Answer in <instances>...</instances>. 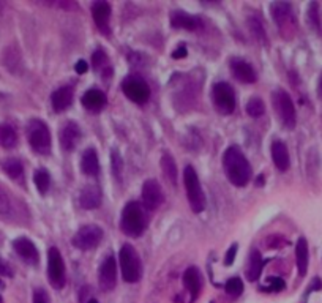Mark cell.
<instances>
[{
  "instance_id": "8992f818",
  "label": "cell",
  "mask_w": 322,
  "mask_h": 303,
  "mask_svg": "<svg viewBox=\"0 0 322 303\" xmlns=\"http://www.w3.org/2000/svg\"><path fill=\"white\" fill-rule=\"evenodd\" d=\"M27 139L32 150L38 155H48L51 152V131L45 122L30 120L27 125Z\"/></svg>"
},
{
  "instance_id": "60d3db41",
  "label": "cell",
  "mask_w": 322,
  "mask_h": 303,
  "mask_svg": "<svg viewBox=\"0 0 322 303\" xmlns=\"http://www.w3.org/2000/svg\"><path fill=\"white\" fill-rule=\"evenodd\" d=\"M0 275H4V276H13V270L10 269V266L4 261V259H0Z\"/></svg>"
},
{
  "instance_id": "4316f807",
  "label": "cell",
  "mask_w": 322,
  "mask_h": 303,
  "mask_svg": "<svg viewBox=\"0 0 322 303\" xmlns=\"http://www.w3.org/2000/svg\"><path fill=\"white\" fill-rule=\"evenodd\" d=\"M248 27H250V32L251 35L254 36L256 41L262 43V45H267V33H266V27H264V23L261 21L259 16H250L248 17Z\"/></svg>"
},
{
  "instance_id": "d6a6232c",
  "label": "cell",
  "mask_w": 322,
  "mask_h": 303,
  "mask_svg": "<svg viewBox=\"0 0 322 303\" xmlns=\"http://www.w3.org/2000/svg\"><path fill=\"white\" fill-rule=\"evenodd\" d=\"M33 182H35L40 194L45 196V194L48 193V190H49V185H51V177H49L48 172L45 169H38L35 172V176H33Z\"/></svg>"
},
{
  "instance_id": "b9f144b4",
  "label": "cell",
  "mask_w": 322,
  "mask_h": 303,
  "mask_svg": "<svg viewBox=\"0 0 322 303\" xmlns=\"http://www.w3.org/2000/svg\"><path fill=\"white\" fill-rule=\"evenodd\" d=\"M87 70H89V67H87V62H85V60H79L76 63V73L78 74H84Z\"/></svg>"
},
{
  "instance_id": "484cf974",
  "label": "cell",
  "mask_w": 322,
  "mask_h": 303,
  "mask_svg": "<svg viewBox=\"0 0 322 303\" xmlns=\"http://www.w3.org/2000/svg\"><path fill=\"white\" fill-rule=\"evenodd\" d=\"M262 256L257 250H253L248 257V267H247V278L248 281H256L261 276L262 272Z\"/></svg>"
},
{
  "instance_id": "cb8c5ba5",
  "label": "cell",
  "mask_w": 322,
  "mask_h": 303,
  "mask_svg": "<svg viewBox=\"0 0 322 303\" xmlns=\"http://www.w3.org/2000/svg\"><path fill=\"white\" fill-rule=\"evenodd\" d=\"M81 101H82V106L85 107V109H89L92 112H98V111H101L103 107L106 106V101L107 100H106V95L101 90L90 89V90H87V92L82 95Z\"/></svg>"
},
{
  "instance_id": "5bb4252c",
  "label": "cell",
  "mask_w": 322,
  "mask_h": 303,
  "mask_svg": "<svg viewBox=\"0 0 322 303\" xmlns=\"http://www.w3.org/2000/svg\"><path fill=\"white\" fill-rule=\"evenodd\" d=\"M229 68H231L232 76L237 81L243 82V84H253L257 79V74H256L254 68L243 59H231Z\"/></svg>"
},
{
  "instance_id": "f35d334b",
  "label": "cell",
  "mask_w": 322,
  "mask_h": 303,
  "mask_svg": "<svg viewBox=\"0 0 322 303\" xmlns=\"http://www.w3.org/2000/svg\"><path fill=\"white\" fill-rule=\"evenodd\" d=\"M237 243H234V245H231V248L228 250V253H226V257H224V264L226 266H232L234 264V259H235V254H237Z\"/></svg>"
},
{
  "instance_id": "ac0fdd59",
  "label": "cell",
  "mask_w": 322,
  "mask_h": 303,
  "mask_svg": "<svg viewBox=\"0 0 322 303\" xmlns=\"http://www.w3.org/2000/svg\"><path fill=\"white\" fill-rule=\"evenodd\" d=\"M101 204V190L97 185H85L79 194V205L85 210H93Z\"/></svg>"
},
{
  "instance_id": "7c38bea8",
  "label": "cell",
  "mask_w": 322,
  "mask_h": 303,
  "mask_svg": "<svg viewBox=\"0 0 322 303\" xmlns=\"http://www.w3.org/2000/svg\"><path fill=\"white\" fill-rule=\"evenodd\" d=\"M98 281L103 292H111L117 285V264L112 254H107L100 266Z\"/></svg>"
},
{
  "instance_id": "6da1fadb",
  "label": "cell",
  "mask_w": 322,
  "mask_h": 303,
  "mask_svg": "<svg viewBox=\"0 0 322 303\" xmlns=\"http://www.w3.org/2000/svg\"><path fill=\"white\" fill-rule=\"evenodd\" d=\"M223 169L228 180L235 186H245L251 179V166L237 145H231L223 155Z\"/></svg>"
},
{
  "instance_id": "e575fe53",
  "label": "cell",
  "mask_w": 322,
  "mask_h": 303,
  "mask_svg": "<svg viewBox=\"0 0 322 303\" xmlns=\"http://www.w3.org/2000/svg\"><path fill=\"white\" fill-rule=\"evenodd\" d=\"M226 292L232 297H239L242 295L243 292V283H242V279L239 276H234L231 279H228V283H226Z\"/></svg>"
},
{
  "instance_id": "5b68a950",
  "label": "cell",
  "mask_w": 322,
  "mask_h": 303,
  "mask_svg": "<svg viewBox=\"0 0 322 303\" xmlns=\"http://www.w3.org/2000/svg\"><path fill=\"white\" fill-rule=\"evenodd\" d=\"M183 182L186 190V198L190 202V207L195 213H201L205 209V194L202 191L199 177L193 166H186L183 171Z\"/></svg>"
},
{
  "instance_id": "74e56055",
  "label": "cell",
  "mask_w": 322,
  "mask_h": 303,
  "mask_svg": "<svg viewBox=\"0 0 322 303\" xmlns=\"http://www.w3.org/2000/svg\"><path fill=\"white\" fill-rule=\"evenodd\" d=\"M285 288H286V285H285V281L281 278H270L269 279V286L266 288V291H269V292H280Z\"/></svg>"
},
{
  "instance_id": "9a60e30c",
  "label": "cell",
  "mask_w": 322,
  "mask_h": 303,
  "mask_svg": "<svg viewBox=\"0 0 322 303\" xmlns=\"http://www.w3.org/2000/svg\"><path fill=\"white\" fill-rule=\"evenodd\" d=\"M59 138H60V145L63 150H67V152L73 150L81 139V129H79L78 123L67 122L59 131Z\"/></svg>"
},
{
  "instance_id": "7dc6e473",
  "label": "cell",
  "mask_w": 322,
  "mask_h": 303,
  "mask_svg": "<svg viewBox=\"0 0 322 303\" xmlns=\"http://www.w3.org/2000/svg\"><path fill=\"white\" fill-rule=\"evenodd\" d=\"M2 286H4V285H2V283H0V288H2Z\"/></svg>"
},
{
  "instance_id": "f546056e",
  "label": "cell",
  "mask_w": 322,
  "mask_h": 303,
  "mask_svg": "<svg viewBox=\"0 0 322 303\" xmlns=\"http://www.w3.org/2000/svg\"><path fill=\"white\" fill-rule=\"evenodd\" d=\"M92 62H93V68L97 71H101L104 78H107L112 73L109 67V60H107V55L103 49H97V52L92 55Z\"/></svg>"
},
{
  "instance_id": "30bf717a",
  "label": "cell",
  "mask_w": 322,
  "mask_h": 303,
  "mask_svg": "<svg viewBox=\"0 0 322 303\" xmlns=\"http://www.w3.org/2000/svg\"><path fill=\"white\" fill-rule=\"evenodd\" d=\"M103 240V229L95 224L82 226L73 237V245L82 251L93 250Z\"/></svg>"
},
{
  "instance_id": "7a4b0ae2",
  "label": "cell",
  "mask_w": 322,
  "mask_h": 303,
  "mask_svg": "<svg viewBox=\"0 0 322 303\" xmlns=\"http://www.w3.org/2000/svg\"><path fill=\"white\" fill-rule=\"evenodd\" d=\"M120 229L130 237H139L145 231V215L139 202L130 201L122 210Z\"/></svg>"
},
{
  "instance_id": "d6986e66",
  "label": "cell",
  "mask_w": 322,
  "mask_h": 303,
  "mask_svg": "<svg viewBox=\"0 0 322 303\" xmlns=\"http://www.w3.org/2000/svg\"><path fill=\"white\" fill-rule=\"evenodd\" d=\"M13 248L17 253L21 259H24L29 264H36L38 262V250L36 247L26 237H19L13 242Z\"/></svg>"
},
{
  "instance_id": "9c48e42d",
  "label": "cell",
  "mask_w": 322,
  "mask_h": 303,
  "mask_svg": "<svg viewBox=\"0 0 322 303\" xmlns=\"http://www.w3.org/2000/svg\"><path fill=\"white\" fill-rule=\"evenodd\" d=\"M48 278L52 288L55 289H62L65 286L67 281L65 262H63V257L55 247H52L48 253Z\"/></svg>"
},
{
  "instance_id": "d590c367",
  "label": "cell",
  "mask_w": 322,
  "mask_h": 303,
  "mask_svg": "<svg viewBox=\"0 0 322 303\" xmlns=\"http://www.w3.org/2000/svg\"><path fill=\"white\" fill-rule=\"evenodd\" d=\"M308 19H310V24L319 30L320 29V19H319V5L317 4H310V8H308Z\"/></svg>"
},
{
  "instance_id": "d4e9b609",
  "label": "cell",
  "mask_w": 322,
  "mask_h": 303,
  "mask_svg": "<svg viewBox=\"0 0 322 303\" xmlns=\"http://www.w3.org/2000/svg\"><path fill=\"white\" fill-rule=\"evenodd\" d=\"M81 171L84 176L89 177H95L100 172V161H98V155L93 148H87L81 157Z\"/></svg>"
},
{
  "instance_id": "f6af8a7d",
  "label": "cell",
  "mask_w": 322,
  "mask_h": 303,
  "mask_svg": "<svg viewBox=\"0 0 322 303\" xmlns=\"http://www.w3.org/2000/svg\"><path fill=\"white\" fill-rule=\"evenodd\" d=\"M89 303H98V301H97V300H93V298H92V300H90V301H89Z\"/></svg>"
},
{
  "instance_id": "7bdbcfd3",
  "label": "cell",
  "mask_w": 322,
  "mask_h": 303,
  "mask_svg": "<svg viewBox=\"0 0 322 303\" xmlns=\"http://www.w3.org/2000/svg\"><path fill=\"white\" fill-rule=\"evenodd\" d=\"M173 57H174V59H182V57H186V48H185V46H179V48L173 52Z\"/></svg>"
},
{
  "instance_id": "ab89813d",
  "label": "cell",
  "mask_w": 322,
  "mask_h": 303,
  "mask_svg": "<svg viewBox=\"0 0 322 303\" xmlns=\"http://www.w3.org/2000/svg\"><path fill=\"white\" fill-rule=\"evenodd\" d=\"M33 303H49V295L43 289H36L33 292Z\"/></svg>"
},
{
  "instance_id": "2e32d148",
  "label": "cell",
  "mask_w": 322,
  "mask_h": 303,
  "mask_svg": "<svg viewBox=\"0 0 322 303\" xmlns=\"http://www.w3.org/2000/svg\"><path fill=\"white\" fill-rule=\"evenodd\" d=\"M92 16L98 27V30L104 35L109 33V17H111V5L107 2H95L92 5Z\"/></svg>"
},
{
  "instance_id": "44dd1931",
  "label": "cell",
  "mask_w": 322,
  "mask_h": 303,
  "mask_svg": "<svg viewBox=\"0 0 322 303\" xmlns=\"http://www.w3.org/2000/svg\"><path fill=\"white\" fill-rule=\"evenodd\" d=\"M171 26L174 29H183L193 32L201 27V19L185 11H173V14H171Z\"/></svg>"
},
{
  "instance_id": "1f68e13d",
  "label": "cell",
  "mask_w": 322,
  "mask_h": 303,
  "mask_svg": "<svg viewBox=\"0 0 322 303\" xmlns=\"http://www.w3.org/2000/svg\"><path fill=\"white\" fill-rule=\"evenodd\" d=\"M245 111H247V114L250 117H254V119L256 117H261L266 112V104H264V101L261 98L254 97V98H250L248 100V103L245 106Z\"/></svg>"
},
{
  "instance_id": "bcb514c9",
  "label": "cell",
  "mask_w": 322,
  "mask_h": 303,
  "mask_svg": "<svg viewBox=\"0 0 322 303\" xmlns=\"http://www.w3.org/2000/svg\"><path fill=\"white\" fill-rule=\"evenodd\" d=\"M0 303H4V298L2 297H0Z\"/></svg>"
},
{
  "instance_id": "4dcf8cb0",
  "label": "cell",
  "mask_w": 322,
  "mask_h": 303,
  "mask_svg": "<svg viewBox=\"0 0 322 303\" xmlns=\"http://www.w3.org/2000/svg\"><path fill=\"white\" fill-rule=\"evenodd\" d=\"M2 167L5 171V174L14 180L21 179L24 174V167H23V163H21L19 160L16 158H7L4 163H2Z\"/></svg>"
},
{
  "instance_id": "7402d4cb",
  "label": "cell",
  "mask_w": 322,
  "mask_h": 303,
  "mask_svg": "<svg viewBox=\"0 0 322 303\" xmlns=\"http://www.w3.org/2000/svg\"><path fill=\"white\" fill-rule=\"evenodd\" d=\"M183 285L190 292V303H193L201 294V273L196 267H190L185 270Z\"/></svg>"
},
{
  "instance_id": "83f0119b",
  "label": "cell",
  "mask_w": 322,
  "mask_h": 303,
  "mask_svg": "<svg viewBox=\"0 0 322 303\" xmlns=\"http://www.w3.org/2000/svg\"><path fill=\"white\" fill-rule=\"evenodd\" d=\"M160 164H161L164 177L169 180V183H173L176 186L177 185V166H176V160L166 152V154L161 157Z\"/></svg>"
},
{
  "instance_id": "8fae6325",
  "label": "cell",
  "mask_w": 322,
  "mask_h": 303,
  "mask_svg": "<svg viewBox=\"0 0 322 303\" xmlns=\"http://www.w3.org/2000/svg\"><path fill=\"white\" fill-rule=\"evenodd\" d=\"M122 90L126 95V98H130L133 103L138 104H144L150 97V89L147 82L139 76H128L122 82Z\"/></svg>"
},
{
  "instance_id": "3957f363",
  "label": "cell",
  "mask_w": 322,
  "mask_h": 303,
  "mask_svg": "<svg viewBox=\"0 0 322 303\" xmlns=\"http://www.w3.org/2000/svg\"><path fill=\"white\" fill-rule=\"evenodd\" d=\"M270 11L281 36L286 40L294 38L297 33V17L294 14L292 5L286 2H275L270 5Z\"/></svg>"
},
{
  "instance_id": "ffe728a7",
  "label": "cell",
  "mask_w": 322,
  "mask_h": 303,
  "mask_svg": "<svg viewBox=\"0 0 322 303\" xmlns=\"http://www.w3.org/2000/svg\"><path fill=\"white\" fill-rule=\"evenodd\" d=\"M73 95H74V90L71 85H63V87L57 89L51 97V104L54 107V111L62 112L68 109L73 103Z\"/></svg>"
},
{
  "instance_id": "603a6c76",
  "label": "cell",
  "mask_w": 322,
  "mask_h": 303,
  "mask_svg": "<svg viewBox=\"0 0 322 303\" xmlns=\"http://www.w3.org/2000/svg\"><path fill=\"white\" fill-rule=\"evenodd\" d=\"M295 262L297 270L300 276H305L308 272V262H310V251H308V242L305 237H300L295 245Z\"/></svg>"
},
{
  "instance_id": "ba28073f",
  "label": "cell",
  "mask_w": 322,
  "mask_h": 303,
  "mask_svg": "<svg viewBox=\"0 0 322 303\" xmlns=\"http://www.w3.org/2000/svg\"><path fill=\"white\" fill-rule=\"evenodd\" d=\"M212 100L215 107L224 116L235 109V92L228 82H217L212 89Z\"/></svg>"
},
{
  "instance_id": "4fadbf2b",
  "label": "cell",
  "mask_w": 322,
  "mask_h": 303,
  "mask_svg": "<svg viewBox=\"0 0 322 303\" xmlns=\"http://www.w3.org/2000/svg\"><path fill=\"white\" fill-rule=\"evenodd\" d=\"M164 202V194L157 180L148 179L142 186V204L147 210H157Z\"/></svg>"
},
{
  "instance_id": "52a82bcc",
  "label": "cell",
  "mask_w": 322,
  "mask_h": 303,
  "mask_svg": "<svg viewBox=\"0 0 322 303\" xmlns=\"http://www.w3.org/2000/svg\"><path fill=\"white\" fill-rule=\"evenodd\" d=\"M272 104L280 122L288 129H294L297 123V114H295V106H294L292 98L285 90L278 89L272 93Z\"/></svg>"
},
{
  "instance_id": "e0dca14e",
  "label": "cell",
  "mask_w": 322,
  "mask_h": 303,
  "mask_svg": "<svg viewBox=\"0 0 322 303\" xmlns=\"http://www.w3.org/2000/svg\"><path fill=\"white\" fill-rule=\"evenodd\" d=\"M270 152H272V160H273V164L276 166V169L281 172L288 171L291 166V160H289V152H288L286 144L280 139H275L272 142Z\"/></svg>"
},
{
  "instance_id": "277c9868",
  "label": "cell",
  "mask_w": 322,
  "mask_h": 303,
  "mask_svg": "<svg viewBox=\"0 0 322 303\" xmlns=\"http://www.w3.org/2000/svg\"><path fill=\"white\" fill-rule=\"evenodd\" d=\"M120 272L126 283H138L142 276V262L138 251L130 245L125 243L120 248Z\"/></svg>"
},
{
  "instance_id": "ee69618b",
  "label": "cell",
  "mask_w": 322,
  "mask_h": 303,
  "mask_svg": "<svg viewBox=\"0 0 322 303\" xmlns=\"http://www.w3.org/2000/svg\"><path fill=\"white\" fill-rule=\"evenodd\" d=\"M317 92H319V97L322 98V76L319 79V84H317Z\"/></svg>"
},
{
  "instance_id": "8d00e7d4",
  "label": "cell",
  "mask_w": 322,
  "mask_h": 303,
  "mask_svg": "<svg viewBox=\"0 0 322 303\" xmlns=\"http://www.w3.org/2000/svg\"><path fill=\"white\" fill-rule=\"evenodd\" d=\"M111 163H112V171H114V176L117 179H120L122 176V169H123V160L120 158L119 152L117 150H112V158H111Z\"/></svg>"
},
{
  "instance_id": "f1b7e54d",
  "label": "cell",
  "mask_w": 322,
  "mask_h": 303,
  "mask_svg": "<svg viewBox=\"0 0 322 303\" xmlns=\"http://www.w3.org/2000/svg\"><path fill=\"white\" fill-rule=\"evenodd\" d=\"M17 144V135L11 125H0V145L4 148H13Z\"/></svg>"
},
{
  "instance_id": "836d02e7",
  "label": "cell",
  "mask_w": 322,
  "mask_h": 303,
  "mask_svg": "<svg viewBox=\"0 0 322 303\" xmlns=\"http://www.w3.org/2000/svg\"><path fill=\"white\" fill-rule=\"evenodd\" d=\"M14 212V204L11 196L4 186H0V216H10Z\"/></svg>"
}]
</instances>
